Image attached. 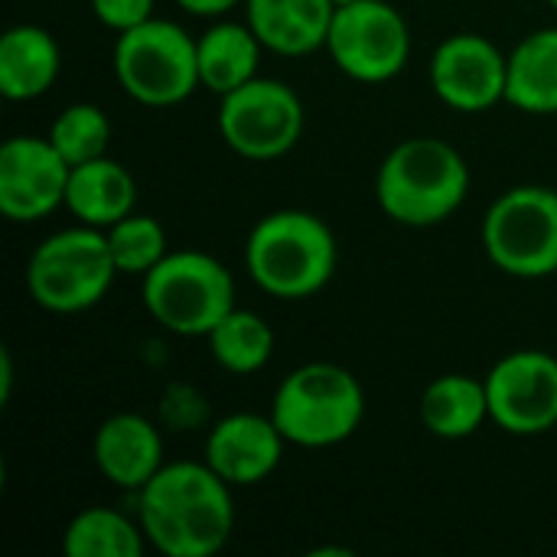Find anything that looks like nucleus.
I'll use <instances>...</instances> for the list:
<instances>
[{
    "label": "nucleus",
    "mask_w": 557,
    "mask_h": 557,
    "mask_svg": "<svg viewBox=\"0 0 557 557\" xmlns=\"http://www.w3.org/2000/svg\"><path fill=\"white\" fill-rule=\"evenodd\" d=\"M271 418L294 447H336L362 428L366 388L336 362H307L277 385Z\"/></svg>",
    "instance_id": "nucleus-4"
},
{
    "label": "nucleus",
    "mask_w": 557,
    "mask_h": 557,
    "mask_svg": "<svg viewBox=\"0 0 557 557\" xmlns=\"http://www.w3.org/2000/svg\"><path fill=\"white\" fill-rule=\"evenodd\" d=\"M235 490L202 460L163 463L137 490V522L163 557L219 555L235 532Z\"/></svg>",
    "instance_id": "nucleus-1"
},
{
    "label": "nucleus",
    "mask_w": 557,
    "mask_h": 557,
    "mask_svg": "<svg viewBox=\"0 0 557 557\" xmlns=\"http://www.w3.org/2000/svg\"><path fill=\"white\" fill-rule=\"evenodd\" d=\"M548 3H552V7H555V10H557V0H548Z\"/></svg>",
    "instance_id": "nucleus-30"
},
{
    "label": "nucleus",
    "mask_w": 557,
    "mask_h": 557,
    "mask_svg": "<svg viewBox=\"0 0 557 557\" xmlns=\"http://www.w3.org/2000/svg\"><path fill=\"white\" fill-rule=\"evenodd\" d=\"M91 460L111 486L137 493L163 467V437L150 418L121 411L98 424Z\"/></svg>",
    "instance_id": "nucleus-15"
},
{
    "label": "nucleus",
    "mask_w": 557,
    "mask_h": 557,
    "mask_svg": "<svg viewBox=\"0 0 557 557\" xmlns=\"http://www.w3.org/2000/svg\"><path fill=\"white\" fill-rule=\"evenodd\" d=\"M72 166L49 137L20 134L0 147V212L10 222H39L65 206Z\"/></svg>",
    "instance_id": "nucleus-13"
},
{
    "label": "nucleus",
    "mask_w": 557,
    "mask_h": 557,
    "mask_svg": "<svg viewBox=\"0 0 557 557\" xmlns=\"http://www.w3.org/2000/svg\"><path fill=\"white\" fill-rule=\"evenodd\" d=\"M339 264L333 228L304 209L268 212L245 242L248 277L277 300H307L320 294Z\"/></svg>",
    "instance_id": "nucleus-3"
},
{
    "label": "nucleus",
    "mask_w": 557,
    "mask_h": 557,
    "mask_svg": "<svg viewBox=\"0 0 557 557\" xmlns=\"http://www.w3.org/2000/svg\"><path fill=\"white\" fill-rule=\"evenodd\" d=\"M287 437L274 424L271 411H235L212 424L206 437V463L232 486L248 490L264 483L284 460Z\"/></svg>",
    "instance_id": "nucleus-14"
},
{
    "label": "nucleus",
    "mask_w": 557,
    "mask_h": 557,
    "mask_svg": "<svg viewBox=\"0 0 557 557\" xmlns=\"http://www.w3.org/2000/svg\"><path fill=\"white\" fill-rule=\"evenodd\" d=\"M490 421L516 437L557 428V359L542 349H516L486 375Z\"/></svg>",
    "instance_id": "nucleus-11"
},
{
    "label": "nucleus",
    "mask_w": 557,
    "mask_h": 557,
    "mask_svg": "<svg viewBox=\"0 0 557 557\" xmlns=\"http://www.w3.org/2000/svg\"><path fill=\"white\" fill-rule=\"evenodd\" d=\"M261 39L248 23H232L219 20L212 23L199 39H196V55H199V82L212 95H228L251 78H258V62H261Z\"/></svg>",
    "instance_id": "nucleus-19"
},
{
    "label": "nucleus",
    "mask_w": 557,
    "mask_h": 557,
    "mask_svg": "<svg viewBox=\"0 0 557 557\" xmlns=\"http://www.w3.org/2000/svg\"><path fill=\"white\" fill-rule=\"evenodd\" d=\"M137 206V183L131 170L108 153L88 163L72 166L69 189H65V209L91 228H111L124 215H131Z\"/></svg>",
    "instance_id": "nucleus-18"
},
{
    "label": "nucleus",
    "mask_w": 557,
    "mask_h": 557,
    "mask_svg": "<svg viewBox=\"0 0 557 557\" xmlns=\"http://www.w3.org/2000/svg\"><path fill=\"white\" fill-rule=\"evenodd\" d=\"M238 3L245 0H176V7H183L193 16H209V20H222L225 13H232Z\"/></svg>",
    "instance_id": "nucleus-27"
},
{
    "label": "nucleus",
    "mask_w": 557,
    "mask_h": 557,
    "mask_svg": "<svg viewBox=\"0 0 557 557\" xmlns=\"http://www.w3.org/2000/svg\"><path fill=\"white\" fill-rule=\"evenodd\" d=\"M470 193L463 153L441 137H408L392 147L375 173L379 209L408 228L447 222Z\"/></svg>",
    "instance_id": "nucleus-2"
},
{
    "label": "nucleus",
    "mask_w": 557,
    "mask_h": 557,
    "mask_svg": "<svg viewBox=\"0 0 557 557\" xmlns=\"http://www.w3.org/2000/svg\"><path fill=\"white\" fill-rule=\"evenodd\" d=\"M88 7L101 26L124 33V29L147 23L157 10V0H88Z\"/></svg>",
    "instance_id": "nucleus-26"
},
{
    "label": "nucleus",
    "mask_w": 557,
    "mask_h": 557,
    "mask_svg": "<svg viewBox=\"0 0 557 557\" xmlns=\"http://www.w3.org/2000/svg\"><path fill=\"white\" fill-rule=\"evenodd\" d=\"M46 137L65 157L69 166H78V163H88V160H98V157L108 153L111 121L98 104L75 101V104L59 111V117L52 121Z\"/></svg>",
    "instance_id": "nucleus-24"
},
{
    "label": "nucleus",
    "mask_w": 557,
    "mask_h": 557,
    "mask_svg": "<svg viewBox=\"0 0 557 557\" xmlns=\"http://www.w3.org/2000/svg\"><path fill=\"white\" fill-rule=\"evenodd\" d=\"M111 69L121 91L144 108L183 104L202 85L196 39L180 23L160 16L117 33Z\"/></svg>",
    "instance_id": "nucleus-7"
},
{
    "label": "nucleus",
    "mask_w": 557,
    "mask_h": 557,
    "mask_svg": "<svg viewBox=\"0 0 557 557\" xmlns=\"http://www.w3.org/2000/svg\"><path fill=\"white\" fill-rule=\"evenodd\" d=\"M421 424L428 434L441 441H463L473 437L486 421H490V395H486V379H470L460 372L434 379L421 401H418Z\"/></svg>",
    "instance_id": "nucleus-20"
},
{
    "label": "nucleus",
    "mask_w": 557,
    "mask_h": 557,
    "mask_svg": "<svg viewBox=\"0 0 557 557\" xmlns=\"http://www.w3.org/2000/svg\"><path fill=\"white\" fill-rule=\"evenodd\" d=\"M326 52L349 78L382 85L405 72L411 59V29L388 0H352L336 7Z\"/></svg>",
    "instance_id": "nucleus-10"
},
{
    "label": "nucleus",
    "mask_w": 557,
    "mask_h": 557,
    "mask_svg": "<svg viewBox=\"0 0 557 557\" xmlns=\"http://www.w3.org/2000/svg\"><path fill=\"white\" fill-rule=\"evenodd\" d=\"M506 104L525 114H557V26L529 33L509 52Z\"/></svg>",
    "instance_id": "nucleus-21"
},
{
    "label": "nucleus",
    "mask_w": 557,
    "mask_h": 557,
    "mask_svg": "<svg viewBox=\"0 0 557 557\" xmlns=\"http://www.w3.org/2000/svg\"><path fill=\"white\" fill-rule=\"evenodd\" d=\"M206 339H209V349H212V359L219 362V369H225L232 375H255L274 356L271 323L261 313L242 310V307H235Z\"/></svg>",
    "instance_id": "nucleus-23"
},
{
    "label": "nucleus",
    "mask_w": 557,
    "mask_h": 557,
    "mask_svg": "<svg viewBox=\"0 0 557 557\" xmlns=\"http://www.w3.org/2000/svg\"><path fill=\"white\" fill-rule=\"evenodd\" d=\"M10 385H13V356H10V349L3 346V349H0V405L10 401Z\"/></svg>",
    "instance_id": "nucleus-28"
},
{
    "label": "nucleus",
    "mask_w": 557,
    "mask_h": 557,
    "mask_svg": "<svg viewBox=\"0 0 557 557\" xmlns=\"http://www.w3.org/2000/svg\"><path fill=\"white\" fill-rule=\"evenodd\" d=\"M140 300L163 330L209 336L235 310V281L219 258L183 248L140 277Z\"/></svg>",
    "instance_id": "nucleus-5"
},
{
    "label": "nucleus",
    "mask_w": 557,
    "mask_h": 557,
    "mask_svg": "<svg viewBox=\"0 0 557 557\" xmlns=\"http://www.w3.org/2000/svg\"><path fill=\"white\" fill-rule=\"evenodd\" d=\"M336 7H346V3H352V0H333Z\"/></svg>",
    "instance_id": "nucleus-29"
},
{
    "label": "nucleus",
    "mask_w": 557,
    "mask_h": 557,
    "mask_svg": "<svg viewBox=\"0 0 557 557\" xmlns=\"http://www.w3.org/2000/svg\"><path fill=\"white\" fill-rule=\"evenodd\" d=\"M428 75L447 108L480 114L506 101L509 55L480 33H454L434 49Z\"/></svg>",
    "instance_id": "nucleus-12"
},
{
    "label": "nucleus",
    "mask_w": 557,
    "mask_h": 557,
    "mask_svg": "<svg viewBox=\"0 0 557 557\" xmlns=\"http://www.w3.org/2000/svg\"><path fill=\"white\" fill-rule=\"evenodd\" d=\"M304 134V101L277 78H251L219 98V137L245 160H277Z\"/></svg>",
    "instance_id": "nucleus-9"
},
{
    "label": "nucleus",
    "mask_w": 557,
    "mask_h": 557,
    "mask_svg": "<svg viewBox=\"0 0 557 557\" xmlns=\"http://www.w3.org/2000/svg\"><path fill=\"white\" fill-rule=\"evenodd\" d=\"M104 235H108V248H111L117 274L144 277L150 268H157L170 255L166 232L153 215L131 212L121 222H114L111 228H104Z\"/></svg>",
    "instance_id": "nucleus-25"
},
{
    "label": "nucleus",
    "mask_w": 557,
    "mask_h": 557,
    "mask_svg": "<svg viewBox=\"0 0 557 557\" xmlns=\"http://www.w3.org/2000/svg\"><path fill=\"white\" fill-rule=\"evenodd\" d=\"M483 251L509 277L557 274V189L512 186L483 215Z\"/></svg>",
    "instance_id": "nucleus-8"
},
{
    "label": "nucleus",
    "mask_w": 557,
    "mask_h": 557,
    "mask_svg": "<svg viewBox=\"0 0 557 557\" xmlns=\"http://www.w3.org/2000/svg\"><path fill=\"white\" fill-rule=\"evenodd\" d=\"M333 16V0H245V23L261 46L277 55H310L326 49Z\"/></svg>",
    "instance_id": "nucleus-16"
},
{
    "label": "nucleus",
    "mask_w": 557,
    "mask_h": 557,
    "mask_svg": "<svg viewBox=\"0 0 557 557\" xmlns=\"http://www.w3.org/2000/svg\"><path fill=\"white\" fill-rule=\"evenodd\" d=\"M144 548L147 535L140 522L104 506L82 509L62 532L65 557H144Z\"/></svg>",
    "instance_id": "nucleus-22"
},
{
    "label": "nucleus",
    "mask_w": 557,
    "mask_h": 557,
    "mask_svg": "<svg viewBox=\"0 0 557 557\" xmlns=\"http://www.w3.org/2000/svg\"><path fill=\"white\" fill-rule=\"evenodd\" d=\"M117 277L104 228L72 225L36 245L26 264V290L46 313H85L98 307Z\"/></svg>",
    "instance_id": "nucleus-6"
},
{
    "label": "nucleus",
    "mask_w": 557,
    "mask_h": 557,
    "mask_svg": "<svg viewBox=\"0 0 557 557\" xmlns=\"http://www.w3.org/2000/svg\"><path fill=\"white\" fill-rule=\"evenodd\" d=\"M62 72L59 39L36 23H16L0 36V95L7 101L42 98Z\"/></svg>",
    "instance_id": "nucleus-17"
}]
</instances>
